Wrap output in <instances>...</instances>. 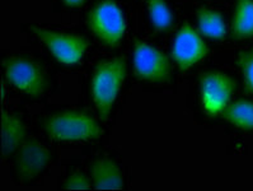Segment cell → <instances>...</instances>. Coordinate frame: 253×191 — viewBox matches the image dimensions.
Instances as JSON below:
<instances>
[{"label":"cell","mask_w":253,"mask_h":191,"mask_svg":"<svg viewBox=\"0 0 253 191\" xmlns=\"http://www.w3.org/2000/svg\"><path fill=\"white\" fill-rule=\"evenodd\" d=\"M30 30L45 44L46 48L59 63L66 65L79 63L89 45L88 39L84 36L66 35L35 26H31Z\"/></svg>","instance_id":"4"},{"label":"cell","mask_w":253,"mask_h":191,"mask_svg":"<svg viewBox=\"0 0 253 191\" xmlns=\"http://www.w3.org/2000/svg\"><path fill=\"white\" fill-rule=\"evenodd\" d=\"M88 22L92 32L108 46L119 45L126 30L124 14L113 0H103L95 5Z\"/></svg>","instance_id":"3"},{"label":"cell","mask_w":253,"mask_h":191,"mask_svg":"<svg viewBox=\"0 0 253 191\" xmlns=\"http://www.w3.org/2000/svg\"><path fill=\"white\" fill-rule=\"evenodd\" d=\"M224 119L241 129H253V102L238 99L226 106L221 112Z\"/></svg>","instance_id":"12"},{"label":"cell","mask_w":253,"mask_h":191,"mask_svg":"<svg viewBox=\"0 0 253 191\" xmlns=\"http://www.w3.org/2000/svg\"><path fill=\"white\" fill-rule=\"evenodd\" d=\"M197 23H199L200 32L210 39L220 40L226 35L223 15L216 10L201 8L197 13Z\"/></svg>","instance_id":"13"},{"label":"cell","mask_w":253,"mask_h":191,"mask_svg":"<svg viewBox=\"0 0 253 191\" xmlns=\"http://www.w3.org/2000/svg\"><path fill=\"white\" fill-rule=\"evenodd\" d=\"M125 75L126 61L124 57L104 60L95 66L90 82V92L102 120H107L110 116Z\"/></svg>","instance_id":"1"},{"label":"cell","mask_w":253,"mask_h":191,"mask_svg":"<svg viewBox=\"0 0 253 191\" xmlns=\"http://www.w3.org/2000/svg\"><path fill=\"white\" fill-rule=\"evenodd\" d=\"M153 27L158 32L167 31L173 23V14L166 0H146Z\"/></svg>","instance_id":"15"},{"label":"cell","mask_w":253,"mask_h":191,"mask_svg":"<svg viewBox=\"0 0 253 191\" xmlns=\"http://www.w3.org/2000/svg\"><path fill=\"white\" fill-rule=\"evenodd\" d=\"M5 78L21 92L39 96L45 91L46 78L41 66L24 57H10L5 61Z\"/></svg>","instance_id":"6"},{"label":"cell","mask_w":253,"mask_h":191,"mask_svg":"<svg viewBox=\"0 0 253 191\" xmlns=\"http://www.w3.org/2000/svg\"><path fill=\"white\" fill-rule=\"evenodd\" d=\"M50 161V152L36 139L23 142L15 159V171L19 179L31 181L45 170Z\"/></svg>","instance_id":"9"},{"label":"cell","mask_w":253,"mask_h":191,"mask_svg":"<svg viewBox=\"0 0 253 191\" xmlns=\"http://www.w3.org/2000/svg\"><path fill=\"white\" fill-rule=\"evenodd\" d=\"M201 98L205 111L215 116L228 106L235 90V82L220 72H208L201 77Z\"/></svg>","instance_id":"7"},{"label":"cell","mask_w":253,"mask_h":191,"mask_svg":"<svg viewBox=\"0 0 253 191\" xmlns=\"http://www.w3.org/2000/svg\"><path fill=\"white\" fill-rule=\"evenodd\" d=\"M63 1L70 6H79L84 3V0H63Z\"/></svg>","instance_id":"18"},{"label":"cell","mask_w":253,"mask_h":191,"mask_svg":"<svg viewBox=\"0 0 253 191\" xmlns=\"http://www.w3.org/2000/svg\"><path fill=\"white\" fill-rule=\"evenodd\" d=\"M92 184L97 190H120L124 186L122 172L110 158H101L92 166Z\"/></svg>","instance_id":"10"},{"label":"cell","mask_w":253,"mask_h":191,"mask_svg":"<svg viewBox=\"0 0 253 191\" xmlns=\"http://www.w3.org/2000/svg\"><path fill=\"white\" fill-rule=\"evenodd\" d=\"M233 33L238 39L253 36V0H238L233 18Z\"/></svg>","instance_id":"14"},{"label":"cell","mask_w":253,"mask_h":191,"mask_svg":"<svg viewBox=\"0 0 253 191\" xmlns=\"http://www.w3.org/2000/svg\"><path fill=\"white\" fill-rule=\"evenodd\" d=\"M90 186L92 184H90L89 177L79 171L73 172L64 182V189L66 190H86V189H90Z\"/></svg>","instance_id":"17"},{"label":"cell","mask_w":253,"mask_h":191,"mask_svg":"<svg viewBox=\"0 0 253 191\" xmlns=\"http://www.w3.org/2000/svg\"><path fill=\"white\" fill-rule=\"evenodd\" d=\"M238 64L243 73L246 88L253 93V50H247L239 55Z\"/></svg>","instance_id":"16"},{"label":"cell","mask_w":253,"mask_h":191,"mask_svg":"<svg viewBox=\"0 0 253 191\" xmlns=\"http://www.w3.org/2000/svg\"><path fill=\"white\" fill-rule=\"evenodd\" d=\"M45 132L59 142H85L102 135V129L90 115L82 111H64L45 123Z\"/></svg>","instance_id":"2"},{"label":"cell","mask_w":253,"mask_h":191,"mask_svg":"<svg viewBox=\"0 0 253 191\" xmlns=\"http://www.w3.org/2000/svg\"><path fill=\"white\" fill-rule=\"evenodd\" d=\"M26 137V128L18 117L3 114L1 119V145L3 154L9 155L18 149Z\"/></svg>","instance_id":"11"},{"label":"cell","mask_w":253,"mask_h":191,"mask_svg":"<svg viewBox=\"0 0 253 191\" xmlns=\"http://www.w3.org/2000/svg\"><path fill=\"white\" fill-rule=\"evenodd\" d=\"M134 72L139 79L149 83H164L169 78L170 63L161 50L137 41L134 48Z\"/></svg>","instance_id":"5"},{"label":"cell","mask_w":253,"mask_h":191,"mask_svg":"<svg viewBox=\"0 0 253 191\" xmlns=\"http://www.w3.org/2000/svg\"><path fill=\"white\" fill-rule=\"evenodd\" d=\"M209 48L188 22L183 23L173 42L172 56L181 70H187L208 55Z\"/></svg>","instance_id":"8"}]
</instances>
